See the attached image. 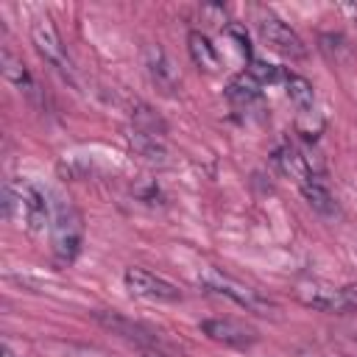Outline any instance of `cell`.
Masks as SVG:
<instances>
[{
  "label": "cell",
  "instance_id": "obj_1",
  "mask_svg": "<svg viewBox=\"0 0 357 357\" xmlns=\"http://www.w3.org/2000/svg\"><path fill=\"white\" fill-rule=\"evenodd\" d=\"M50 195L25 178H8L3 187V212L8 220L39 231L45 223H50Z\"/></svg>",
  "mask_w": 357,
  "mask_h": 357
},
{
  "label": "cell",
  "instance_id": "obj_2",
  "mask_svg": "<svg viewBox=\"0 0 357 357\" xmlns=\"http://www.w3.org/2000/svg\"><path fill=\"white\" fill-rule=\"evenodd\" d=\"M50 245L56 262L67 265L78 257L81 243H84V215L70 198L53 195L50 201Z\"/></svg>",
  "mask_w": 357,
  "mask_h": 357
},
{
  "label": "cell",
  "instance_id": "obj_3",
  "mask_svg": "<svg viewBox=\"0 0 357 357\" xmlns=\"http://www.w3.org/2000/svg\"><path fill=\"white\" fill-rule=\"evenodd\" d=\"M198 284H201L204 290L215 293V296H223V298L234 301V304L243 307L245 312H254V315H262V318H276V315L282 312V307H279L273 298H268L265 293H259V290L243 284L240 279H234V276H229V273H220L218 268H204V271L198 273Z\"/></svg>",
  "mask_w": 357,
  "mask_h": 357
},
{
  "label": "cell",
  "instance_id": "obj_4",
  "mask_svg": "<svg viewBox=\"0 0 357 357\" xmlns=\"http://www.w3.org/2000/svg\"><path fill=\"white\" fill-rule=\"evenodd\" d=\"M31 42H33V50L39 53V59L45 64H50L64 81H70V84L75 81V67H73V61L61 45V36H59V31L47 14H42L31 22Z\"/></svg>",
  "mask_w": 357,
  "mask_h": 357
},
{
  "label": "cell",
  "instance_id": "obj_5",
  "mask_svg": "<svg viewBox=\"0 0 357 357\" xmlns=\"http://www.w3.org/2000/svg\"><path fill=\"white\" fill-rule=\"evenodd\" d=\"M257 31H259L262 42H265L271 50H276V53H282V56H287V59H304V56H307V45L301 42V36H298L284 20H279L276 14H271V11L259 14Z\"/></svg>",
  "mask_w": 357,
  "mask_h": 357
},
{
  "label": "cell",
  "instance_id": "obj_6",
  "mask_svg": "<svg viewBox=\"0 0 357 357\" xmlns=\"http://www.w3.org/2000/svg\"><path fill=\"white\" fill-rule=\"evenodd\" d=\"M198 326L209 340L223 343V346H234V349H245V346H254L259 340V332L240 318L218 315V318H204Z\"/></svg>",
  "mask_w": 357,
  "mask_h": 357
},
{
  "label": "cell",
  "instance_id": "obj_7",
  "mask_svg": "<svg viewBox=\"0 0 357 357\" xmlns=\"http://www.w3.org/2000/svg\"><path fill=\"white\" fill-rule=\"evenodd\" d=\"M123 284H126V290L131 296H139V298H151V301H181V290L173 282H167V279H162V276H156V273H151L145 268H126Z\"/></svg>",
  "mask_w": 357,
  "mask_h": 357
},
{
  "label": "cell",
  "instance_id": "obj_8",
  "mask_svg": "<svg viewBox=\"0 0 357 357\" xmlns=\"http://www.w3.org/2000/svg\"><path fill=\"white\" fill-rule=\"evenodd\" d=\"M142 59H145L148 78H151V84H153L159 92L173 95V92L181 86V73H178L176 61L170 59V53H167L162 45H145Z\"/></svg>",
  "mask_w": 357,
  "mask_h": 357
},
{
  "label": "cell",
  "instance_id": "obj_9",
  "mask_svg": "<svg viewBox=\"0 0 357 357\" xmlns=\"http://www.w3.org/2000/svg\"><path fill=\"white\" fill-rule=\"evenodd\" d=\"M296 298L312 310L321 312H332V315H349L346 301H343V290L329 284V282H318V279H307L296 287Z\"/></svg>",
  "mask_w": 357,
  "mask_h": 357
},
{
  "label": "cell",
  "instance_id": "obj_10",
  "mask_svg": "<svg viewBox=\"0 0 357 357\" xmlns=\"http://www.w3.org/2000/svg\"><path fill=\"white\" fill-rule=\"evenodd\" d=\"M92 318H95L103 329H109L112 335L126 337V340H131V343H137V346H153V343L159 340L153 329H148L145 324L131 321V318H126V315H120V312H114V310H98V312H92Z\"/></svg>",
  "mask_w": 357,
  "mask_h": 357
},
{
  "label": "cell",
  "instance_id": "obj_11",
  "mask_svg": "<svg viewBox=\"0 0 357 357\" xmlns=\"http://www.w3.org/2000/svg\"><path fill=\"white\" fill-rule=\"evenodd\" d=\"M273 165L279 167V173L290 176L298 187L307 184V181H312V178H318V176H312V170H310V165H307V159L301 153V145L287 142V139L273 151Z\"/></svg>",
  "mask_w": 357,
  "mask_h": 357
},
{
  "label": "cell",
  "instance_id": "obj_12",
  "mask_svg": "<svg viewBox=\"0 0 357 357\" xmlns=\"http://www.w3.org/2000/svg\"><path fill=\"white\" fill-rule=\"evenodd\" d=\"M0 67H3V75H6L25 98H31V100L39 98V86H36L33 75L28 73V67L22 64V59H17L8 47H3V53H0Z\"/></svg>",
  "mask_w": 357,
  "mask_h": 357
},
{
  "label": "cell",
  "instance_id": "obj_13",
  "mask_svg": "<svg viewBox=\"0 0 357 357\" xmlns=\"http://www.w3.org/2000/svg\"><path fill=\"white\" fill-rule=\"evenodd\" d=\"M187 50H190V59L195 61V67H201V70H206V73H218L220 56H218V50H215V45L209 42L206 33L190 31V33H187Z\"/></svg>",
  "mask_w": 357,
  "mask_h": 357
},
{
  "label": "cell",
  "instance_id": "obj_14",
  "mask_svg": "<svg viewBox=\"0 0 357 357\" xmlns=\"http://www.w3.org/2000/svg\"><path fill=\"white\" fill-rule=\"evenodd\" d=\"M282 84H284V95H287V98H290V103L298 109V114L312 112L315 92H312V84H310L304 75H298V73H293V70H284Z\"/></svg>",
  "mask_w": 357,
  "mask_h": 357
},
{
  "label": "cell",
  "instance_id": "obj_15",
  "mask_svg": "<svg viewBox=\"0 0 357 357\" xmlns=\"http://www.w3.org/2000/svg\"><path fill=\"white\" fill-rule=\"evenodd\" d=\"M298 190H301L304 201H307L318 215H324V218L337 215V201H335V195H332V190H329V184H326L324 178H312V181L301 184Z\"/></svg>",
  "mask_w": 357,
  "mask_h": 357
},
{
  "label": "cell",
  "instance_id": "obj_16",
  "mask_svg": "<svg viewBox=\"0 0 357 357\" xmlns=\"http://www.w3.org/2000/svg\"><path fill=\"white\" fill-rule=\"evenodd\" d=\"M262 84L248 73V70H243L240 75H234L231 81H229V86H226V98L229 100H234V103H251V100H257L259 95H262Z\"/></svg>",
  "mask_w": 357,
  "mask_h": 357
},
{
  "label": "cell",
  "instance_id": "obj_17",
  "mask_svg": "<svg viewBox=\"0 0 357 357\" xmlns=\"http://www.w3.org/2000/svg\"><path fill=\"white\" fill-rule=\"evenodd\" d=\"M340 290H343V301H346V310H349V312H357V282H351V284H343Z\"/></svg>",
  "mask_w": 357,
  "mask_h": 357
},
{
  "label": "cell",
  "instance_id": "obj_18",
  "mask_svg": "<svg viewBox=\"0 0 357 357\" xmlns=\"http://www.w3.org/2000/svg\"><path fill=\"white\" fill-rule=\"evenodd\" d=\"M3 357H14V351H11L8 346H3Z\"/></svg>",
  "mask_w": 357,
  "mask_h": 357
},
{
  "label": "cell",
  "instance_id": "obj_19",
  "mask_svg": "<svg viewBox=\"0 0 357 357\" xmlns=\"http://www.w3.org/2000/svg\"><path fill=\"white\" fill-rule=\"evenodd\" d=\"M139 357H162V354H153V351H142Z\"/></svg>",
  "mask_w": 357,
  "mask_h": 357
},
{
  "label": "cell",
  "instance_id": "obj_20",
  "mask_svg": "<svg viewBox=\"0 0 357 357\" xmlns=\"http://www.w3.org/2000/svg\"><path fill=\"white\" fill-rule=\"evenodd\" d=\"M332 357H346V354H332Z\"/></svg>",
  "mask_w": 357,
  "mask_h": 357
}]
</instances>
